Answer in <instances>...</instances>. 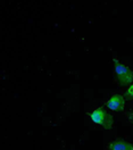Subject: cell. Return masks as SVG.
<instances>
[{"label": "cell", "mask_w": 133, "mask_h": 150, "mask_svg": "<svg viewBox=\"0 0 133 150\" xmlns=\"http://www.w3.org/2000/svg\"><path fill=\"white\" fill-rule=\"evenodd\" d=\"M125 103V97L121 94H113L107 101H106V107L113 112L116 110H122L124 108Z\"/></svg>", "instance_id": "3"}, {"label": "cell", "mask_w": 133, "mask_h": 150, "mask_svg": "<svg viewBox=\"0 0 133 150\" xmlns=\"http://www.w3.org/2000/svg\"><path fill=\"white\" fill-rule=\"evenodd\" d=\"M109 150H133V144L123 139H115L108 146Z\"/></svg>", "instance_id": "4"}, {"label": "cell", "mask_w": 133, "mask_h": 150, "mask_svg": "<svg viewBox=\"0 0 133 150\" xmlns=\"http://www.w3.org/2000/svg\"><path fill=\"white\" fill-rule=\"evenodd\" d=\"M129 120H130V122L133 123V110L129 112Z\"/></svg>", "instance_id": "6"}, {"label": "cell", "mask_w": 133, "mask_h": 150, "mask_svg": "<svg viewBox=\"0 0 133 150\" xmlns=\"http://www.w3.org/2000/svg\"><path fill=\"white\" fill-rule=\"evenodd\" d=\"M114 62V72L116 75V80L121 85H127L131 84L133 82V72L124 64L120 63L117 58L113 59Z\"/></svg>", "instance_id": "1"}, {"label": "cell", "mask_w": 133, "mask_h": 150, "mask_svg": "<svg viewBox=\"0 0 133 150\" xmlns=\"http://www.w3.org/2000/svg\"><path fill=\"white\" fill-rule=\"evenodd\" d=\"M90 118H91V121L97 124V125H100V126H103L105 127L106 130H108V129H112L113 127V117H112V115L110 114H108L107 112H105L104 108H97L95 109L93 112L90 114Z\"/></svg>", "instance_id": "2"}, {"label": "cell", "mask_w": 133, "mask_h": 150, "mask_svg": "<svg viewBox=\"0 0 133 150\" xmlns=\"http://www.w3.org/2000/svg\"><path fill=\"white\" fill-rule=\"evenodd\" d=\"M125 98H126V99H133V83L130 85L129 89L126 90V92H125Z\"/></svg>", "instance_id": "5"}]
</instances>
